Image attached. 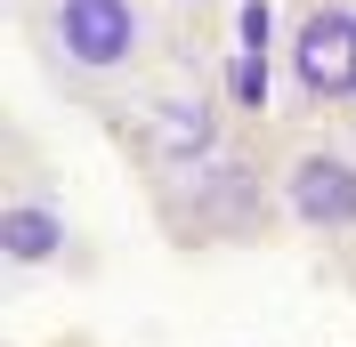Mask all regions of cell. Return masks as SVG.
I'll list each match as a JSON object with an SVG mask.
<instances>
[{
  "instance_id": "obj_3",
  "label": "cell",
  "mask_w": 356,
  "mask_h": 347,
  "mask_svg": "<svg viewBox=\"0 0 356 347\" xmlns=\"http://www.w3.org/2000/svg\"><path fill=\"white\" fill-rule=\"evenodd\" d=\"M97 121L113 130V146H122V162L138 170L146 194L170 186V178H186V170H202V162H219L243 137V105L227 97L211 57H178L170 73H154L138 97H122Z\"/></svg>"
},
{
  "instance_id": "obj_5",
  "label": "cell",
  "mask_w": 356,
  "mask_h": 347,
  "mask_svg": "<svg viewBox=\"0 0 356 347\" xmlns=\"http://www.w3.org/2000/svg\"><path fill=\"white\" fill-rule=\"evenodd\" d=\"M284 121L356 130V0H284Z\"/></svg>"
},
{
  "instance_id": "obj_6",
  "label": "cell",
  "mask_w": 356,
  "mask_h": 347,
  "mask_svg": "<svg viewBox=\"0 0 356 347\" xmlns=\"http://www.w3.org/2000/svg\"><path fill=\"white\" fill-rule=\"evenodd\" d=\"M275 170H284V218H291V235L324 242V251H348V242H356V130L284 121Z\"/></svg>"
},
{
  "instance_id": "obj_1",
  "label": "cell",
  "mask_w": 356,
  "mask_h": 347,
  "mask_svg": "<svg viewBox=\"0 0 356 347\" xmlns=\"http://www.w3.org/2000/svg\"><path fill=\"white\" fill-rule=\"evenodd\" d=\"M8 17L49 97L89 113H113L178 57H211V49H170V0H8Z\"/></svg>"
},
{
  "instance_id": "obj_4",
  "label": "cell",
  "mask_w": 356,
  "mask_h": 347,
  "mask_svg": "<svg viewBox=\"0 0 356 347\" xmlns=\"http://www.w3.org/2000/svg\"><path fill=\"white\" fill-rule=\"evenodd\" d=\"M0 275L8 282H81V275H97V242H89L81 210L65 202L57 170L33 153L24 130H8V162H0Z\"/></svg>"
},
{
  "instance_id": "obj_2",
  "label": "cell",
  "mask_w": 356,
  "mask_h": 347,
  "mask_svg": "<svg viewBox=\"0 0 356 347\" xmlns=\"http://www.w3.org/2000/svg\"><path fill=\"white\" fill-rule=\"evenodd\" d=\"M146 210H154L162 242H170V251H186V259H195V251H267V242H284L291 218H284L275 137L243 130L219 162H202V170L154 186V194H146Z\"/></svg>"
}]
</instances>
